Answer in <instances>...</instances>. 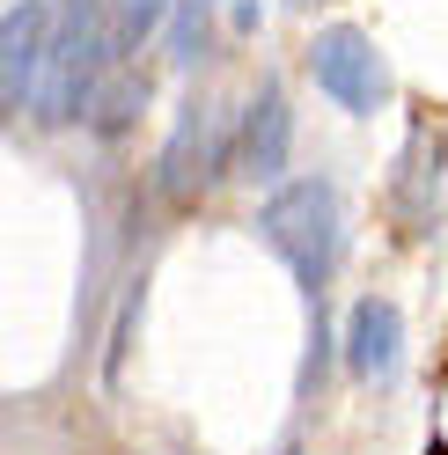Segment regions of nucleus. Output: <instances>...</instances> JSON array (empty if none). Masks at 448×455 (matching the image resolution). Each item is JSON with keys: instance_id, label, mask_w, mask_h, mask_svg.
<instances>
[{"instance_id": "1", "label": "nucleus", "mask_w": 448, "mask_h": 455, "mask_svg": "<svg viewBox=\"0 0 448 455\" xmlns=\"http://www.w3.org/2000/svg\"><path fill=\"white\" fill-rule=\"evenodd\" d=\"M118 67V37H110V8L103 0H60L52 15V44H44V74L30 96L37 125H74L96 110V89Z\"/></svg>"}, {"instance_id": "2", "label": "nucleus", "mask_w": 448, "mask_h": 455, "mask_svg": "<svg viewBox=\"0 0 448 455\" xmlns=\"http://www.w3.org/2000/svg\"><path fill=\"white\" fill-rule=\"evenodd\" d=\"M265 243L287 258V272L301 279V294L324 301L331 287V272H339V191H331V177H294V184H279L265 198Z\"/></svg>"}, {"instance_id": "3", "label": "nucleus", "mask_w": 448, "mask_h": 455, "mask_svg": "<svg viewBox=\"0 0 448 455\" xmlns=\"http://www.w3.org/2000/svg\"><path fill=\"white\" fill-rule=\"evenodd\" d=\"M236 140H243V125L228 118V110L191 96V103L177 110V132H170L162 169H155L162 198H170V206H191V198H199L213 177H228V169H236Z\"/></svg>"}, {"instance_id": "4", "label": "nucleus", "mask_w": 448, "mask_h": 455, "mask_svg": "<svg viewBox=\"0 0 448 455\" xmlns=\"http://www.w3.org/2000/svg\"><path fill=\"white\" fill-rule=\"evenodd\" d=\"M309 74H316V89L353 110V118H375L382 96H389V67H382V52L368 44V30H353V22H331V30H316L309 44Z\"/></svg>"}, {"instance_id": "5", "label": "nucleus", "mask_w": 448, "mask_h": 455, "mask_svg": "<svg viewBox=\"0 0 448 455\" xmlns=\"http://www.w3.org/2000/svg\"><path fill=\"white\" fill-rule=\"evenodd\" d=\"M52 15H60V0H15L8 22H0V103L30 110L37 96V74H44V44H52Z\"/></svg>"}, {"instance_id": "6", "label": "nucleus", "mask_w": 448, "mask_h": 455, "mask_svg": "<svg viewBox=\"0 0 448 455\" xmlns=\"http://www.w3.org/2000/svg\"><path fill=\"white\" fill-rule=\"evenodd\" d=\"M346 367L360 382H397V367H404V316H397V301H353V316H346Z\"/></svg>"}, {"instance_id": "7", "label": "nucleus", "mask_w": 448, "mask_h": 455, "mask_svg": "<svg viewBox=\"0 0 448 455\" xmlns=\"http://www.w3.org/2000/svg\"><path fill=\"white\" fill-rule=\"evenodd\" d=\"M287 140H294V118H287V96L265 89L250 96V110H243V140H236V169L243 177H279L287 169Z\"/></svg>"}, {"instance_id": "8", "label": "nucleus", "mask_w": 448, "mask_h": 455, "mask_svg": "<svg viewBox=\"0 0 448 455\" xmlns=\"http://www.w3.org/2000/svg\"><path fill=\"white\" fill-rule=\"evenodd\" d=\"M140 103H148V74H140L132 60H118V67H110V81L96 89V110H89V125L110 140V132H125V125L140 118Z\"/></svg>"}, {"instance_id": "9", "label": "nucleus", "mask_w": 448, "mask_h": 455, "mask_svg": "<svg viewBox=\"0 0 448 455\" xmlns=\"http://www.w3.org/2000/svg\"><path fill=\"white\" fill-rule=\"evenodd\" d=\"M427 148H441V140H427V125L412 132V155H404V177H397V213L419 220L427 213V191H441V155L427 162Z\"/></svg>"}, {"instance_id": "10", "label": "nucleus", "mask_w": 448, "mask_h": 455, "mask_svg": "<svg viewBox=\"0 0 448 455\" xmlns=\"http://www.w3.org/2000/svg\"><path fill=\"white\" fill-rule=\"evenodd\" d=\"M162 8H170V0H118V8H110V37H118V60H140V44L155 37Z\"/></svg>"}, {"instance_id": "11", "label": "nucleus", "mask_w": 448, "mask_h": 455, "mask_svg": "<svg viewBox=\"0 0 448 455\" xmlns=\"http://www.w3.org/2000/svg\"><path fill=\"white\" fill-rule=\"evenodd\" d=\"M199 37H206V15H199V0H184L177 30H170V60H177V67H191V60H199Z\"/></svg>"}, {"instance_id": "12", "label": "nucleus", "mask_w": 448, "mask_h": 455, "mask_svg": "<svg viewBox=\"0 0 448 455\" xmlns=\"http://www.w3.org/2000/svg\"><path fill=\"white\" fill-rule=\"evenodd\" d=\"M301 8H309V0H301Z\"/></svg>"}, {"instance_id": "13", "label": "nucleus", "mask_w": 448, "mask_h": 455, "mask_svg": "<svg viewBox=\"0 0 448 455\" xmlns=\"http://www.w3.org/2000/svg\"><path fill=\"white\" fill-rule=\"evenodd\" d=\"M287 455H294V448H287Z\"/></svg>"}]
</instances>
